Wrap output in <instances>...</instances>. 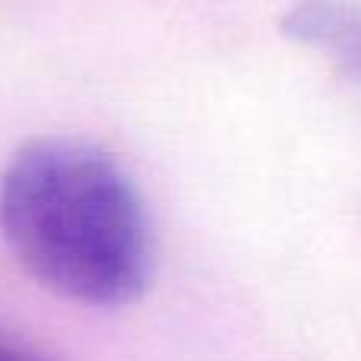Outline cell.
I'll return each instance as SVG.
<instances>
[{
  "instance_id": "cell-1",
  "label": "cell",
  "mask_w": 361,
  "mask_h": 361,
  "mask_svg": "<svg viewBox=\"0 0 361 361\" xmlns=\"http://www.w3.org/2000/svg\"><path fill=\"white\" fill-rule=\"evenodd\" d=\"M0 231L44 288L82 305H127L152 273V235L130 178L76 140H38L0 178Z\"/></svg>"
},
{
  "instance_id": "cell-2",
  "label": "cell",
  "mask_w": 361,
  "mask_h": 361,
  "mask_svg": "<svg viewBox=\"0 0 361 361\" xmlns=\"http://www.w3.org/2000/svg\"><path fill=\"white\" fill-rule=\"evenodd\" d=\"M286 35L326 51L345 76L361 80V6L349 0H298L282 19Z\"/></svg>"
},
{
  "instance_id": "cell-3",
  "label": "cell",
  "mask_w": 361,
  "mask_h": 361,
  "mask_svg": "<svg viewBox=\"0 0 361 361\" xmlns=\"http://www.w3.org/2000/svg\"><path fill=\"white\" fill-rule=\"evenodd\" d=\"M0 361H42V358L19 349V345H13V343H6V339H0Z\"/></svg>"
}]
</instances>
